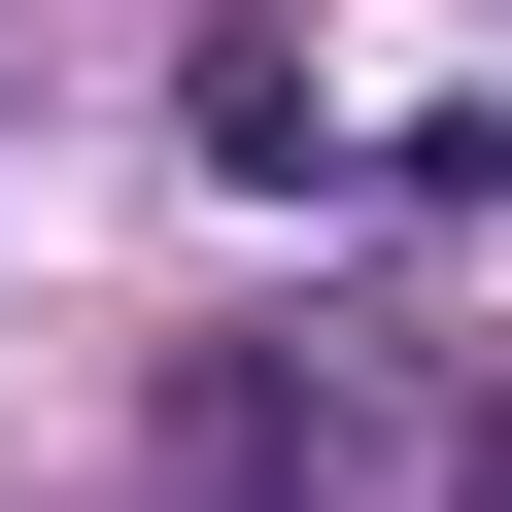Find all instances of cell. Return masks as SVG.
Listing matches in <instances>:
<instances>
[{"label": "cell", "instance_id": "6da1fadb", "mask_svg": "<svg viewBox=\"0 0 512 512\" xmlns=\"http://www.w3.org/2000/svg\"><path fill=\"white\" fill-rule=\"evenodd\" d=\"M478 512H512V444H478Z\"/></svg>", "mask_w": 512, "mask_h": 512}]
</instances>
